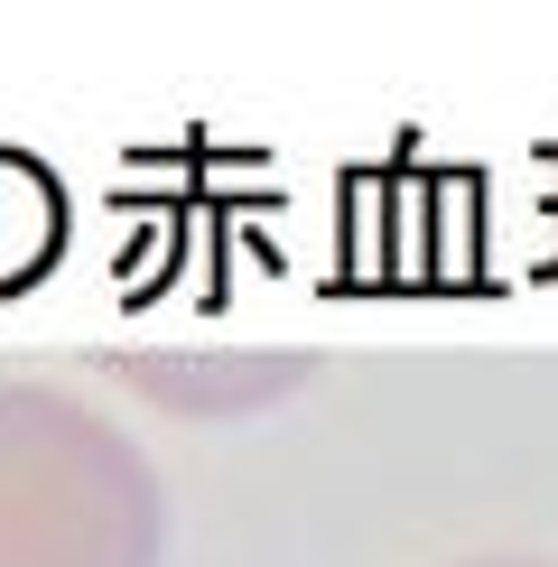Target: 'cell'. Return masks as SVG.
Here are the masks:
<instances>
[{"mask_svg":"<svg viewBox=\"0 0 558 567\" xmlns=\"http://www.w3.org/2000/svg\"><path fill=\"white\" fill-rule=\"evenodd\" d=\"M103 372H122L140 400L186 419H251L308 382L317 353H103Z\"/></svg>","mask_w":558,"mask_h":567,"instance_id":"7a4b0ae2","label":"cell"},{"mask_svg":"<svg viewBox=\"0 0 558 567\" xmlns=\"http://www.w3.org/2000/svg\"><path fill=\"white\" fill-rule=\"evenodd\" d=\"M168 493L93 400L0 382V567H158Z\"/></svg>","mask_w":558,"mask_h":567,"instance_id":"6da1fadb","label":"cell"},{"mask_svg":"<svg viewBox=\"0 0 558 567\" xmlns=\"http://www.w3.org/2000/svg\"><path fill=\"white\" fill-rule=\"evenodd\" d=\"M465 567H558V558H465Z\"/></svg>","mask_w":558,"mask_h":567,"instance_id":"3957f363","label":"cell"}]
</instances>
